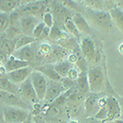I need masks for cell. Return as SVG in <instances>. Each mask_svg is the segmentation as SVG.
Here are the masks:
<instances>
[{
	"label": "cell",
	"instance_id": "46",
	"mask_svg": "<svg viewBox=\"0 0 123 123\" xmlns=\"http://www.w3.org/2000/svg\"><path fill=\"white\" fill-rule=\"evenodd\" d=\"M117 3L119 7H123V0H117Z\"/></svg>",
	"mask_w": 123,
	"mask_h": 123
},
{
	"label": "cell",
	"instance_id": "9",
	"mask_svg": "<svg viewBox=\"0 0 123 123\" xmlns=\"http://www.w3.org/2000/svg\"><path fill=\"white\" fill-rule=\"evenodd\" d=\"M50 82L48 83V89L43 101L47 103H53L55 100L65 92L64 88L60 83V81H54L49 80Z\"/></svg>",
	"mask_w": 123,
	"mask_h": 123
},
{
	"label": "cell",
	"instance_id": "19",
	"mask_svg": "<svg viewBox=\"0 0 123 123\" xmlns=\"http://www.w3.org/2000/svg\"><path fill=\"white\" fill-rule=\"evenodd\" d=\"M109 13L115 26L123 33V10L118 7H112L109 10Z\"/></svg>",
	"mask_w": 123,
	"mask_h": 123
},
{
	"label": "cell",
	"instance_id": "37",
	"mask_svg": "<svg viewBox=\"0 0 123 123\" xmlns=\"http://www.w3.org/2000/svg\"><path fill=\"white\" fill-rule=\"evenodd\" d=\"M46 27V25H45L44 23L43 22V21H40L38 25H36V27H35V31H34L33 32V37H35L36 39H39L41 37V35H42V34L43 32V30L44 28Z\"/></svg>",
	"mask_w": 123,
	"mask_h": 123
},
{
	"label": "cell",
	"instance_id": "38",
	"mask_svg": "<svg viewBox=\"0 0 123 123\" xmlns=\"http://www.w3.org/2000/svg\"><path fill=\"white\" fill-rule=\"evenodd\" d=\"M94 117H96L98 120L103 121L104 122H106L107 118H108V111H107V108L106 106L103 107L99 109L98 112L96 113V115L94 116Z\"/></svg>",
	"mask_w": 123,
	"mask_h": 123
},
{
	"label": "cell",
	"instance_id": "1",
	"mask_svg": "<svg viewBox=\"0 0 123 123\" xmlns=\"http://www.w3.org/2000/svg\"><path fill=\"white\" fill-rule=\"evenodd\" d=\"M87 15L89 18L98 30L104 32H108L112 29L113 22H112V17L107 11H94V10L88 9L87 10Z\"/></svg>",
	"mask_w": 123,
	"mask_h": 123
},
{
	"label": "cell",
	"instance_id": "42",
	"mask_svg": "<svg viewBox=\"0 0 123 123\" xmlns=\"http://www.w3.org/2000/svg\"><path fill=\"white\" fill-rule=\"evenodd\" d=\"M78 56L79 54H77V53H71L69 54L68 57H67V60L70 62L71 64H75V63H76L77 60H78Z\"/></svg>",
	"mask_w": 123,
	"mask_h": 123
},
{
	"label": "cell",
	"instance_id": "29",
	"mask_svg": "<svg viewBox=\"0 0 123 123\" xmlns=\"http://www.w3.org/2000/svg\"><path fill=\"white\" fill-rule=\"evenodd\" d=\"M64 29L66 31V32L68 33L69 35H72L75 39L80 38L81 33L79 31V30L77 29V27L76 26L75 23L73 22V21L71 19L67 20L64 23Z\"/></svg>",
	"mask_w": 123,
	"mask_h": 123
},
{
	"label": "cell",
	"instance_id": "45",
	"mask_svg": "<svg viewBox=\"0 0 123 123\" xmlns=\"http://www.w3.org/2000/svg\"><path fill=\"white\" fill-rule=\"evenodd\" d=\"M118 51L120 53H122V54H123V43H120L118 46Z\"/></svg>",
	"mask_w": 123,
	"mask_h": 123
},
{
	"label": "cell",
	"instance_id": "44",
	"mask_svg": "<svg viewBox=\"0 0 123 123\" xmlns=\"http://www.w3.org/2000/svg\"><path fill=\"white\" fill-rule=\"evenodd\" d=\"M119 102H120V104H121V108H122V119L123 120V98H119Z\"/></svg>",
	"mask_w": 123,
	"mask_h": 123
},
{
	"label": "cell",
	"instance_id": "39",
	"mask_svg": "<svg viewBox=\"0 0 123 123\" xmlns=\"http://www.w3.org/2000/svg\"><path fill=\"white\" fill-rule=\"evenodd\" d=\"M86 61L87 60L85 58L84 56H81V55H79L78 56V60H77L76 64L77 65V67L80 69L81 71H86V69H87Z\"/></svg>",
	"mask_w": 123,
	"mask_h": 123
},
{
	"label": "cell",
	"instance_id": "43",
	"mask_svg": "<svg viewBox=\"0 0 123 123\" xmlns=\"http://www.w3.org/2000/svg\"><path fill=\"white\" fill-rule=\"evenodd\" d=\"M37 1H40V0H21V3H23V5L27 4V3H34V2H37Z\"/></svg>",
	"mask_w": 123,
	"mask_h": 123
},
{
	"label": "cell",
	"instance_id": "15",
	"mask_svg": "<svg viewBox=\"0 0 123 123\" xmlns=\"http://www.w3.org/2000/svg\"><path fill=\"white\" fill-rule=\"evenodd\" d=\"M3 66L4 67L7 73H8V72H12L13 71L18 70V69L23 68V67H29L30 63L27 62L17 59L13 55H11V56H9L7 61L6 62Z\"/></svg>",
	"mask_w": 123,
	"mask_h": 123
},
{
	"label": "cell",
	"instance_id": "28",
	"mask_svg": "<svg viewBox=\"0 0 123 123\" xmlns=\"http://www.w3.org/2000/svg\"><path fill=\"white\" fill-rule=\"evenodd\" d=\"M58 44L60 46L63 47L64 49H66L67 50H70L71 52L77 53V52H80V43H78L76 42V39L73 38H68L66 40L61 41L58 43Z\"/></svg>",
	"mask_w": 123,
	"mask_h": 123
},
{
	"label": "cell",
	"instance_id": "24",
	"mask_svg": "<svg viewBox=\"0 0 123 123\" xmlns=\"http://www.w3.org/2000/svg\"><path fill=\"white\" fill-rule=\"evenodd\" d=\"M21 3V0H0V10L10 14L18 8Z\"/></svg>",
	"mask_w": 123,
	"mask_h": 123
},
{
	"label": "cell",
	"instance_id": "17",
	"mask_svg": "<svg viewBox=\"0 0 123 123\" xmlns=\"http://www.w3.org/2000/svg\"><path fill=\"white\" fill-rule=\"evenodd\" d=\"M67 49H64L63 47L60 46V45H54L52 46V49H51L50 53L47 55L46 58L49 63L52 62H60L62 57H64L67 55ZM53 64V63H52Z\"/></svg>",
	"mask_w": 123,
	"mask_h": 123
},
{
	"label": "cell",
	"instance_id": "16",
	"mask_svg": "<svg viewBox=\"0 0 123 123\" xmlns=\"http://www.w3.org/2000/svg\"><path fill=\"white\" fill-rule=\"evenodd\" d=\"M12 55L17 59L27 62L29 63L35 60V52L31 45L17 49L13 53Z\"/></svg>",
	"mask_w": 123,
	"mask_h": 123
},
{
	"label": "cell",
	"instance_id": "50",
	"mask_svg": "<svg viewBox=\"0 0 123 123\" xmlns=\"http://www.w3.org/2000/svg\"><path fill=\"white\" fill-rule=\"evenodd\" d=\"M68 123H79V122H77V121H76V120H71Z\"/></svg>",
	"mask_w": 123,
	"mask_h": 123
},
{
	"label": "cell",
	"instance_id": "5",
	"mask_svg": "<svg viewBox=\"0 0 123 123\" xmlns=\"http://www.w3.org/2000/svg\"><path fill=\"white\" fill-rule=\"evenodd\" d=\"M45 77L46 76L38 70H34L31 76H30V79H31L34 88H35L37 96L40 101L44 99L48 89V85H49Z\"/></svg>",
	"mask_w": 123,
	"mask_h": 123
},
{
	"label": "cell",
	"instance_id": "21",
	"mask_svg": "<svg viewBox=\"0 0 123 123\" xmlns=\"http://www.w3.org/2000/svg\"><path fill=\"white\" fill-rule=\"evenodd\" d=\"M37 70L40 71L41 73H43L49 80H52L54 81H60V80L62 79V77L59 76L58 73L56 71L54 66L52 63H48V64L43 65V66L39 67Z\"/></svg>",
	"mask_w": 123,
	"mask_h": 123
},
{
	"label": "cell",
	"instance_id": "34",
	"mask_svg": "<svg viewBox=\"0 0 123 123\" xmlns=\"http://www.w3.org/2000/svg\"><path fill=\"white\" fill-rule=\"evenodd\" d=\"M52 46L48 43H42L37 49V54L40 57H45L50 53Z\"/></svg>",
	"mask_w": 123,
	"mask_h": 123
},
{
	"label": "cell",
	"instance_id": "40",
	"mask_svg": "<svg viewBox=\"0 0 123 123\" xmlns=\"http://www.w3.org/2000/svg\"><path fill=\"white\" fill-rule=\"evenodd\" d=\"M79 74H80V72H78V71H77L76 68H73L72 67V68L68 71L67 76L68 77V78H70L71 80L76 81L77 80V78H78Z\"/></svg>",
	"mask_w": 123,
	"mask_h": 123
},
{
	"label": "cell",
	"instance_id": "30",
	"mask_svg": "<svg viewBox=\"0 0 123 123\" xmlns=\"http://www.w3.org/2000/svg\"><path fill=\"white\" fill-rule=\"evenodd\" d=\"M83 3L88 9L94 11H103L104 8V0H83Z\"/></svg>",
	"mask_w": 123,
	"mask_h": 123
},
{
	"label": "cell",
	"instance_id": "6",
	"mask_svg": "<svg viewBox=\"0 0 123 123\" xmlns=\"http://www.w3.org/2000/svg\"><path fill=\"white\" fill-rule=\"evenodd\" d=\"M19 94L28 104H36L40 101L37 96L30 77L19 85Z\"/></svg>",
	"mask_w": 123,
	"mask_h": 123
},
{
	"label": "cell",
	"instance_id": "12",
	"mask_svg": "<svg viewBox=\"0 0 123 123\" xmlns=\"http://www.w3.org/2000/svg\"><path fill=\"white\" fill-rule=\"evenodd\" d=\"M51 5H52V14L57 22L63 23V25H64V23L67 20L72 18V17H71L70 9L65 7L57 0L56 2H53Z\"/></svg>",
	"mask_w": 123,
	"mask_h": 123
},
{
	"label": "cell",
	"instance_id": "2",
	"mask_svg": "<svg viewBox=\"0 0 123 123\" xmlns=\"http://www.w3.org/2000/svg\"><path fill=\"white\" fill-rule=\"evenodd\" d=\"M2 116L5 123H22L31 117L30 110L18 107L3 106Z\"/></svg>",
	"mask_w": 123,
	"mask_h": 123
},
{
	"label": "cell",
	"instance_id": "33",
	"mask_svg": "<svg viewBox=\"0 0 123 123\" xmlns=\"http://www.w3.org/2000/svg\"><path fill=\"white\" fill-rule=\"evenodd\" d=\"M57 1L59 3H61L62 6H64L65 7H67V8L70 10H74V11H76L77 12H80L77 3L73 1V0H57Z\"/></svg>",
	"mask_w": 123,
	"mask_h": 123
},
{
	"label": "cell",
	"instance_id": "41",
	"mask_svg": "<svg viewBox=\"0 0 123 123\" xmlns=\"http://www.w3.org/2000/svg\"><path fill=\"white\" fill-rule=\"evenodd\" d=\"M81 123H104L103 121L98 120L94 117H87L85 119H83Z\"/></svg>",
	"mask_w": 123,
	"mask_h": 123
},
{
	"label": "cell",
	"instance_id": "7",
	"mask_svg": "<svg viewBox=\"0 0 123 123\" xmlns=\"http://www.w3.org/2000/svg\"><path fill=\"white\" fill-rule=\"evenodd\" d=\"M0 96H1V103L2 104H3V106L18 107L27 110H30L31 108V106L28 104V103L25 102L18 94L1 90Z\"/></svg>",
	"mask_w": 123,
	"mask_h": 123
},
{
	"label": "cell",
	"instance_id": "49",
	"mask_svg": "<svg viewBox=\"0 0 123 123\" xmlns=\"http://www.w3.org/2000/svg\"><path fill=\"white\" fill-rule=\"evenodd\" d=\"M74 2H76V3H83V0H73Z\"/></svg>",
	"mask_w": 123,
	"mask_h": 123
},
{
	"label": "cell",
	"instance_id": "25",
	"mask_svg": "<svg viewBox=\"0 0 123 123\" xmlns=\"http://www.w3.org/2000/svg\"><path fill=\"white\" fill-rule=\"evenodd\" d=\"M78 90L82 94H86L90 92V86H89V80L87 71H80L79 76L76 80Z\"/></svg>",
	"mask_w": 123,
	"mask_h": 123
},
{
	"label": "cell",
	"instance_id": "4",
	"mask_svg": "<svg viewBox=\"0 0 123 123\" xmlns=\"http://www.w3.org/2000/svg\"><path fill=\"white\" fill-rule=\"evenodd\" d=\"M48 5H49L48 0H40V1L24 4L18 8V10L22 17L23 16H34L39 18L41 16L43 17V14L46 12Z\"/></svg>",
	"mask_w": 123,
	"mask_h": 123
},
{
	"label": "cell",
	"instance_id": "31",
	"mask_svg": "<svg viewBox=\"0 0 123 123\" xmlns=\"http://www.w3.org/2000/svg\"><path fill=\"white\" fill-rule=\"evenodd\" d=\"M36 41V39L33 36H30V35H22L20 36L17 40V45H16V50L19 49H21L23 47L28 46V45L31 44L34 42Z\"/></svg>",
	"mask_w": 123,
	"mask_h": 123
},
{
	"label": "cell",
	"instance_id": "20",
	"mask_svg": "<svg viewBox=\"0 0 123 123\" xmlns=\"http://www.w3.org/2000/svg\"><path fill=\"white\" fill-rule=\"evenodd\" d=\"M17 39H8L6 37H2L0 43V51H3L7 56H11L16 51Z\"/></svg>",
	"mask_w": 123,
	"mask_h": 123
},
{
	"label": "cell",
	"instance_id": "36",
	"mask_svg": "<svg viewBox=\"0 0 123 123\" xmlns=\"http://www.w3.org/2000/svg\"><path fill=\"white\" fill-rule=\"evenodd\" d=\"M75 82L76 81L71 80L70 78H68L67 76L66 77H62V79L60 80V83L62 85V87L64 88V90L67 91V90H71V89L73 87V85H75Z\"/></svg>",
	"mask_w": 123,
	"mask_h": 123
},
{
	"label": "cell",
	"instance_id": "18",
	"mask_svg": "<svg viewBox=\"0 0 123 123\" xmlns=\"http://www.w3.org/2000/svg\"><path fill=\"white\" fill-rule=\"evenodd\" d=\"M71 20L73 21V22L75 23L77 29L79 30L80 33L83 34H90L91 33V28L89 25V23L87 22V21L85 18L80 14V12H76L74 15L72 16Z\"/></svg>",
	"mask_w": 123,
	"mask_h": 123
},
{
	"label": "cell",
	"instance_id": "47",
	"mask_svg": "<svg viewBox=\"0 0 123 123\" xmlns=\"http://www.w3.org/2000/svg\"><path fill=\"white\" fill-rule=\"evenodd\" d=\"M116 121V122L117 123H123V120L122 118H119V119H117V120H115Z\"/></svg>",
	"mask_w": 123,
	"mask_h": 123
},
{
	"label": "cell",
	"instance_id": "10",
	"mask_svg": "<svg viewBox=\"0 0 123 123\" xmlns=\"http://www.w3.org/2000/svg\"><path fill=\"white\" fill-rule=\"evenodd\" d=\"M33 68L31 67H26L23 68L18 69V70L13 71L12 72H8L6 74L7 78L15 85H20L25 80L31 76V73L33 72Z\"/></svg>",
	"mask_w": 123,
	"mask_h": 123
},
{
	"label": "cell",
	"instance_id": "32",
	"mask_svg": "<svg viewBox=\"0 0 123 123\" xmlns=\"http://www.w3.org/2000/svg\"><path fill=\"white\" fill-rule=\"evenodd\" d=\"M11 25V17L9 13L0 12V31L1 34H4Z\"/></svg>",
	"mask_w": 123,
	"mask_h": 123
},
{
	"label": "cell",
	"instance_id": "26",
	"mask_svg": "<svg viewBox=\"0 0 123 123\" xmlns=\"http://www.w3.org/2000/svg\"><path fill=\"white\" fill-rule=\"evenodd\" d=\"M53 66H54L55 70L61 77H66L68 71L72 68V64L67 59L57 62L53 64Z\"/></svg>",
	"mask_w": 123,
	"mask_h": 123
},
{
	"label": "cell",
	"instance_id": "27",
	"mask_svg": "<svg viewBox=\"0 0 123 123\" xmlns=\"http://www.w3.org/2000/svg\"><path fill=\"white\" fill-rule=\"evenodd\" d=\"M23 34L22 31H21V25H20V22L17 23L14 22V23H12L11 25L9 26V28L7 30V31L3 34L4 36L6 38H8V39H18L20 36H21Z\"/></svg>",
	"mask_w": 123,
	"mask_h": 123
},
{
	"label": "cell",
	"instance_id": "51",
	"mask_svg": "<svg viewBox=\"0 0 123 123\" xmlns=\"http://www.w3.org/2000/svg\"><path fill=\"white\" fill-rule=\"evenodd\" d=\"M104 123H117L116 121H110V122H104Z\"/></svg>",
	"mask_w": 123,
	"mask_h": 123
},
{
	"label": "cell",
	"instance_id": "11",
	"mask_svg": "<svg viewBox=\"0 0 123 123\" xmlns=\"http://www.w3.org/2000/svg\"><path fill=\"white\" fill-rule=\"evenodd\" d=\"M80 49L82 55L87 61H91L96 54V49L93 39L89 36L83 37L80 41Z\"/></svg>",
	"mask_w": 123,
	"mask_h": 123
},
{
	"label": "cell",
	"instance_id": "22",
	"mask_svg": "<svg viewBox=\"0 0 123 123\" xmlns=\"http://www.w3.org/2000/svg\"><path fill=\"white\" fill-rule=\"evenodd\" d=\"M0 89L3 91L19 94V85H15L7 77V76H2L0 78Z\"/></svg>",
	"mask_w": 123,
	"mask_h": 123
},
{
	"label": "cell",
	"instance_id": "48",
	"mask_svg": "<svg viewBox=\"0 0 123 123\" xmlns=\"http://www.w3.org/2000/svg\"><path fill=\"white\" fill-rule=\"evenodd\" d=\"M22 123H31V117H30L28 120H26L25 122H22Z\"/></svg>",
	"mask_w": 123,
	"mask_h": 123
},
{
	"label": "cell",
	"instance_id": "8",
	"mask_svg": "<svg viewBox=\"0 0 123 123\" xmlns=\"http://www.w3.org/2000/svg\"><path fill=\"white\" fill-rule=\"evenodd\" d=\"M106 108L108 111V118L105 122L117 120L122 117V108H121L120 102L115 97H108Z\"/></svg>",
	"mask_w": 123,
	"mask_h": 123
},
{
	"label": "cell",
	"instance_id": "23",
	"mask_svg": "<svg viewBox=\"0 0 123 123\" xmlns=\"http://www.w3.org/2000/svg\"><path fill=\"white\" fill-rule=\"evenodd\" d=\"M49 38L50 39H52V40L57 41V43H59V42H61V41L66 40L67 39L70 38V36H69L68 33L66 32V31H62L59 28L58 25L55 23L54 25L51 28Z\"/></svg>",
	"mask_w": 123,
	"mask_h": 123
},
{
	"label": "cell",
	"instance_id": "14",
	"mask_svg": "<svg viewBox=\"0 0 123 123\" xmlns=\"http://www.w3.org/2000/svg\"><path fill=\"white\" fill-rule=\"evenodd\" d=\"M23 35L33 36V32L35 27L40 22L37 17L34 16H23L19 21Z\"/></svg>",
	"mask_w": 123,
	"mask_h": 123
},
{
	"label": "cell",
	"instance_id": "13",
	"mask_svg": "<svg viewBox=\"0 0 123 123\" xmlns=\"http://www.w3.org/2000/svg\"><path fill=\"white\" fill-rule=\"evenodd\" d=\"M99 98L100 96L98 94H93V93H90L86 97L85 100V111L87 117H94L99 111L100 107L98 104Z\"/></svg>",
	"mask_w": 123,
	"mask_h": 123
},
{
	"label": "cell",
	"instance_id": "3",
	"mask_svg": "<svg viewBox=\"0 0 123 123\" xmlns=\"http://www.w3.org/2000/svg\"><path fill=\"white\" fill-rule=\"evenodd\" d=\"M90 92L98 94L105 90V77L102 67L99 66L91 67L87 71Z\"/></svg>",
	"mask_w": 123,
	"mask_h": 123
},
{
	"label": "cell",
	"instance_id": "35",
	"mask_svg": "<svg viewBox=\"0 0 123 123\" xmlns=\"http://www.w3.org/2000/svg\"><path fill=\"white\" fill-rule=\"evenodd\" d=\"M43 22L46 25V26L49 27V28H52L54 25V17L52 14V12H46L43 14Z\"/></svg>",
	"mask_w": 123,
	"mask_h": 123
}]
</instances>
